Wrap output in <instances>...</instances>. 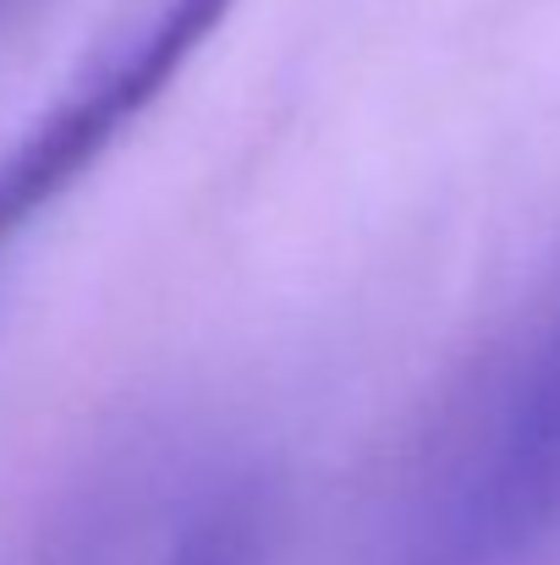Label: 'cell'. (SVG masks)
Returning a JSON list of instances; mask_svg holds the SVG:
<instances>
[{
  "label": "cell",
  "mask_w": 560,
  "mask_h": 565,
  "mask_svg": "<svg viewBox=\"0 0 560 565\" xmlns=\"http://www.w3.org/2000/svg\"><path fill=\"white\" fill-rule=\"evenodd\" d=\"M225 11L231 0H127L105 22L66 83L0 149V253L116 149L209 44Z\"/></svg>",
  "instance_id": "6da1fadb"
},
{
  "label": "cell",
  "mask_w": 560,
  "mask_h": 565,
  "mask_svg": "<svg viewBox=\"0 0 560 565\" xmlns=\"http://www.w3.org/2000/svg\"><path fill=\"white\" fill-rule=\"evenodd\" d=\"M560 511V308L533 330L423 511L418 565H506Z\"/></svg>",
  "instance_id": "7a4b0ae2"
},
{
  "label": "cell",
  "mask_w": 560,
  "mask_h": 565,
  "mask_svg": "<svg viewBox=\"0 0 560 565\" xmlns=\"http://www.w3.org/2000/svg\"><path fill=\"white\" fill-rule=\"evenodd\" d=\"M253 555V516L247 505H225L220 516H203L166 565H247Z\"/></svg>",
  "instance_id": "3957f363"
}]
</instances>
